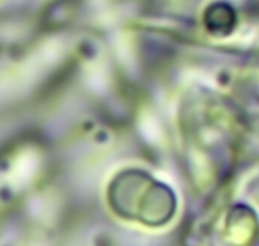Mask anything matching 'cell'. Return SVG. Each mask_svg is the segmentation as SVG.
<instances>
[{
    "instance_id": "6da1fadb",
    "label": "cell",
    "mask_w": 259,
    "mask_h": 246,
    "mask_svg": "<svg viewBox=\"0 0 259 246\" xmlns=\"http://www.w3.org/2000/svg\"><path fill=\"white\" fill-rule=\"evenodd\" d=\"M108 201L115 215L147 227L168 224L176 213L175 193L152 175L127 169L111 183Z\"/></svg>"
}]
</instances>
